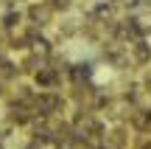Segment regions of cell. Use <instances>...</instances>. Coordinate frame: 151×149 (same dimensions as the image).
I'll list each match as a JSON object with an SVG mask.
<instances>
[{
  "mask_svg": "<svg viewBox=\"0 0 151 149\" xmlns=\"http://www.w3.org/2000/svg\"><path fill=\"white\" fill-rule=\"evenodd\" d=\"M56 104H59V99H56V96H39V99H37V110H42V113L56 110Z\"/></svg>",
  "mask_w": 151,
  "mask_h": 149,
  "instance_id": "1",
  "label": "cell"
},
{
  "mask_svg": "<svg viewBox=\"0 0 151 149\" xmlns=\"http://www.w3.org/2000/svg\"><path fill=\"white\" fill-rule=\"evenodd\" d=\"M53 79H56L53 71H48V68H39V73H37V82H39V84H50Z\"/></svg>",
  "mask_w": 151,
  "mask_h": 149,
  "instance_id": "3",
  "label": "cell"
},
{
  "mask_svg": "<svg viewBox=\"0 0 151 149\" xmlns=\"http://www.w3.org/2000/svg\"><path fill=\"white\" fill-rule=\"evenodd\" d=\"M67 3L70 0H53V9H67Z\"/></svg>",
  "mask_w": 151,
  "mask_h": 149,
  "instance_id": "5",
  "label": "cell"
},
{
  "mask_svg": "<svg viewBox=\"0 0 151 149\" xmlns=\"http://www.w3.org/2000/svg\"><path fill=\"white\" fill-rule=\"evenodd\" d=\"M50 6H31V20H48Z\"/></svg>",
  "mask_w": 151,
  "mask_h": 149,
  "instance_id": "2",
  "label": "cell"
},
{
  "mask_svg": "<svg viewBox=\"0 0 151 149\" xmlns=\"http://www.w3.org/2000/svg\"><path fill=\"white\" fill-rule=\"evenodd\" d=\"M17 23H20V14H14V11L6 14V25H17Z\"/></svg>",
  "mask_w": 151,
  "mask_h": 149,
  "instance_id": "4",
  "label": "cell"
}]
</instances>
